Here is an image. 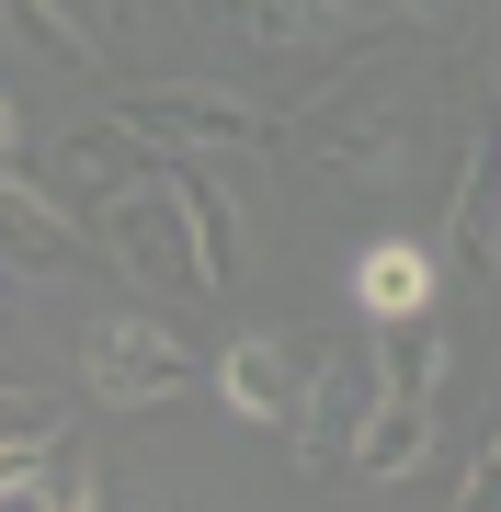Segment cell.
<instances>
[{
	"mask_svg": "<svg viewBox=\"0 0 501 512\" xmlns=\"http://www.w3.org/2000/svg\"><path fill=\"white\" fill-rule=\"evenodd\" d=\"M297 148L331 171L342 194H376V183L410 160V80L388 69V46H376L365 69L342 80V92H319V114L297 126Z\"/></svg>",
	"mask_w": 501,
	"mask_h": 512,
	"instance_id": "obj_1",
	"label": "cell"
},
{
	"mask_svg": "<svg viewBox=\"0 0 501 512\" xmlns=\"http://www.w3.org/2000/svg\"><path fill=\"white\" fill-rule=\"evenodd\" d=\"M92 228H103L114 274H137V285H160V296H205L194 239H183V205H171V160H160V171H137V183H103Z\"/></svg>",
	"mask_w": 501,
	"mask_h": 512,
	"instance_id": "obj_2",
	"label": "cell"
},
{
	"mask_svg": "<svg viewBox=\"0 0 501 512\" xmlns=\"http://www.w3.org/2000/svg\"><path fill=\"white\" fill-rule=\"evenodd\" d=\"M80 376H92V399H114V410H160V399H183L205 365H194L183 330H160V319H103L92 342H80Z\"/></svg>",
	"mask_w": 501,
	"mask_h": 512,
	"instance_id": "obj_3",
	"label": "cell"
},
{
	"mask_svg": "<svg viewBox=\"0 0 501 512\" xmlns=\"http://www.w3.org/2000/svg\"><path fill=\"white\" fill-rule=\"evenodd\" d=\"M319 353H331L319 330H251V342H228L205 376H217V399L240 410V421H274V433H285V421L308 410V376H319Z\"/></svg>",
	"mask_w": 501,
	"mask_h": 512,
	"instance_id": "obj_4",
	"label": "cell"
},
{
	"mask_svg": "<svg viewBox=\"0 0 501 512\" xmlns=\"http://www.w3.org/2000/svg\"><path fill=\"white\" fill-rule=\"evenodd\" d=\"M149 148H262L274 137V114L251 92H205V80H171V92H126L114 103Z\"/></svg>",
	"mask_w": 501,
	"mask_h": 512,
	"instance_id": "obj_5",
	"label": "cell"
},
{
	"mask_svg": "<svg viewBox=\"0 0 501 512\" xmlns=\"http://www.w3.org/2000/svg\"><path fill=\"white\" fill-rule=\"evenodd\" d=\"M342 467L376 478V490L422 478V467H433V399H365V421L342 433Z\"/></svg>",
	"mask_w": 501,
	"mask_h": 512,
	"instance_id": "obj_6",
	"label": "cell"
},
{
	"mask_svg": "<svg viewBox=\"0 0 501 512\" xmlns=\"http://www.w3.org/2000/svg\"><path fill=\"white\" fill-rule=\"evenodd\" d=\"M171 205H183L194 274H205V285H240V262H251V228H240V205L217 194V171H205V160H171Z\"/></svg>",
	"mask_w": 501,
	"mask_h": 512,
	"instance_id": "obj_7",
	"label": "cell"
},
{
	"mask_svg": "<svg viewBox=\"0 0 501 512\" xmlns=\"http://www.w3.org/2000/svg\"><path fill=\"white\" fill-rule=\"evenodd\" d=\"M205 23L262 46V57H308V46L342 35V0H205Z\"/></svg>",
	"mask_w": 501,
	"mask_h": 512,
	"instance_id": "obj_8",
	"label": "cell"
},
{
	"mask_svg": "<svg viewBox=\"0 0 501 512\" xmlns=\"http://www.w3.org/2000/svg\"><path fill=\"white\" fill-rule=\"evenodd\" d=\"M433 274H445L433 239H365V251H353V308H365V319H422L433 308Z\"/></svg>",
	"mask_w": 501,
	"mask_h": 512,
	"instance_id": "obj_9",
	"label": "cell"
},
{
	"mask_svg": "<svg viewBox=\"0 0 501 512\" xmlns=\"http://www.w3.org/2000/svg\"><path fill=\"white\" fill-rule=\"evenodd\" d=\"M376 399H433V387H445V319H376Z\"/></svg>",
	"mask_w": 501,
	"mask_h": 512,
	"instance_id": "obj_10",
	"label": "cell"
},
{
	"mask_svg": "<svg viewBox=\"0 0 501 512\" xmlns=\"http://www.w3.org/2000/svg\"><path fill=\"white\" fill-rule=\"evenodd\" d=\"M12 501H23V512H80V501H92V444H80L69 421H57L35 456L12 467Z\"/></svg>",
	"mask_w": 501,
	"mask_h": 512,
	"instance_id": "obj_11",
	"label": "cell"
},
{
	"mask_svg": "<svg viewBox=\"0 0 501 512\" xmlns=\"http://www.w3.org/2000/svg\"><path fill=\"white\" fill-rule=\"evenodd\" d=\"M57 171H80V183H137V171H160V148L126 126V114H92V126H69L57 148Z\"/></svg>",
	"mask_w": 501,
	"mask_h": 512,
	"instance_id": "obj_12",
	"label": "cell"
},
{
	"mask_svg": "<svg viewBox=\"0 0 501 512\" xmlns=\"http://www.w3.org/2000/svg\"><path fill=\"white\" fill-rule=\"evenodd\" d=\"M456 262H467V274H490V262H501V205H490V171L479 160H467V183H456Z\"/></svg>",
	"mask_w": 501,
	"mask_h": 512,
	"instance_id": "obj_13",
	"label": "cell"
},
{
	"mask_svg": "<svg viewBox=\"0 0 501 512\" xmlns=\"http://www.w3.org/2000/svg\"><path fill=\"white\" fill-rule=\"evenodd\" d=\"M46 433H57V399H35V387H0V501H12V467L35 456Z\"/></svg>",
	"mask_w": 501,
	"mask_h": 512,
	"instance_id": "obj_14",
	"label": "cell"
},
{
	"mask_svg": "<svg viewBox=\"0 0 501 512\" xmlns=\"http://www.w3.org/2000/svg\"><path fill=\"white\" fill-rule=\"evenodd\" d=\"M456 512H501V456H490V444L456 467Z\"/></svg>",
	"mask_w": 501,
	"mask_h": 512,
	"instance_id": "obj_15",
	"label": "cell"
},
{
	"mask_svg": "<svg viewBox=\"0 0 501 512\" xmlns=\"http://www.w3.org/2000/svg\"><path fill=\"white\" fill-rule=\"evenodd\" d=\"M0 183H23V126H12V103H0Z\"/></svg>",
	"mask_w": 501,
	"mask_h": 512,
	"instance_id": "obj_16",
	"label": "cell"
},
{
	"mask_svg": "<svg viewBox=\"0 0 501 512\" xmlns=\"http://www.w3.org/2000/svg\"><path fill=\"white\" fill-rule=\"evenodd\" d=\"M137 12H149V0H92V23H103V35H126Z\"/></svg>",
	"mask_w": 501,
	"mask_h": 512,
	"instance_id": "obj_17",
	"label": "cell"
},
{
	"mask_svg": "<svg viewBox=\"0 0 501 512\" xmlns=\"http://www.w3.org/2000/svg\"><path fill=\"white\" fill-rule=\"evenodd\" d=\"M467 0H399V23H456Z\"/></svg>",
	"mask_w": 501,
	"mask_h": 512,
	"instance_id": "obj_18",
	"label": "cell"
},
{
	"mask_svg": "<svg viewBox=\"0 0 501 512\" xmlns=\"http://www.w3.org/2000/svg\"><path fill=\"white\" fill-rule=\"evenodd\" d=\"M80 512H103V501H80Z\"/></svg>",
	"mask_w": 501,
	"mask_h": 512,
	"instance_id": "obj_19",
	"label": "cell"
}]
</instances>
